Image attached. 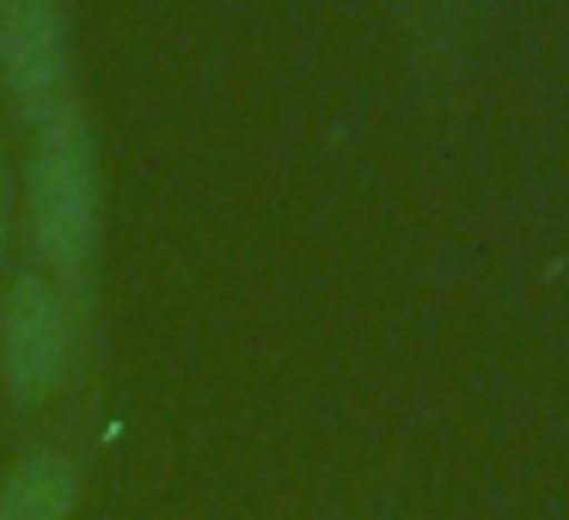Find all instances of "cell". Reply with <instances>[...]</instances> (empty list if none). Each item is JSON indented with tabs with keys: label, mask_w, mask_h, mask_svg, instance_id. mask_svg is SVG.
I'll return each instance as SVG.
<instances>
[{
	"label": "cell",
	"mask_w": 569,
	"mask_h": 520,
	"mask_svg": "<svg viewBox=\"0 0 569 520\" xmlns=\"http://www.w3.org/2000/svg\"><path fill=\"white\" fill-rule=\"evenodd\" d=\"M80 466L62 447H31L0 478V520H74Z\"/></svg>",
	"instance_id": "obj_4"
},
{
	"label": "cell",
	"mask_w": 569,
	"mask_h": 520,
	"mask_svg": "<svg viewBox=\"0 0 569 520\" xmlns=\"http://www.w3.org/2000/svg\"><path fill=\"white\" fill-rule=\"evenodd\" d=\"M74 368V307L62 282L19 270L0 294V386L13 404H43Z\"/></svg>",
	"instance_id": "obj_2"
},
{
	"label": "cell",
	"mask_w": 569,
	"mask_h": 520,
	"mask_svg": "<svg viewBox=\"0 0 569 520\" xmlns=\"http://www.w3.org/2000/svg\"><path fill=\"white\" fill-rule=\"evenodd\" d=\"M0 87L31 123L74 99V43L62 0H0Z\"/></svg>",
	"instance_id": "obj_3"
},
{
	"label": "cell",
	"mask_w": 569,
	"mask_h": 520,
	"mask_svg": "<svg viewBox=\"0 0 569 520\" xmlns=\"http://www.w3.org/2000/svg\"><path fill=\"white\" fill-rule=\"evenodd\" d=\"M26 221H31V246H38L43 276H56V282H74L99 251V227H104L99 141H92L87 111L74 99L31 123Z\"/></svg>",
	"instance_id": "obj_1"
},
{
	"label": "cell",
	"mask_w": 569,
	"mask_h": 520,
	"mask_svg": "<svg viewBox=\"0 0 569 520\" xmlns=\"http://www.w3.org/2000/svg\"><path fill=\"white\" fill-rule=\"evenodd\" d=\"M7 251H13V172L0 160V270H7Z\"/></svg>",
	"instance_id": "obj_5"
}]
</instances>
